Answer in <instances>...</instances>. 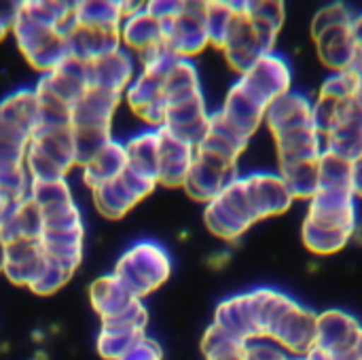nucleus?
I'll return each instance as SVG.
<instances>
[{
  "label": "nucleus",
  "instance_id": "1",
  "mask_svg": "<svg viewBox=\"0 0 362 360\" xmlns=\"http://www.w3.org/2000/svg\"><path fill=\"white\" fill-rule=\"evenodd\" d=\"M112 274L136 299H144L170 280L172 255L157 240H138L119 257Z\"/></svg>",
  "mask_w": 362,
  "mask_h": 360
},
{
  "label": "nucleus",
  "instance_id": "2",
  "mask_svg": "<svg viewBox=\"0 0 362 360\" xmlns=\"http://www.w3.org/2000/svg\"><path fill=\"white\" fill-rule=\"evenodd\" d=\"M278 34H280L278 30L250 19L244 13L242 2H238V17H235L233 25H231V30L227 34V40L221 47V51L225 53L227 64L242 76L263 55L276 51Z\"/></svg>",
  "mask_w": 362,
  "mask_h": 360
},
{
  "label": "nucleus",
  "instance_id": "3",
  "mask_svg": "<svg viewBox=\"0 0 362 360\" xmlns=\"http://www.w3.org/2000/svg\"><path fill=\"white\" fill-rule=\"evenodd\" d=\"M316 318L318 314L297 299L286 297L267 329V339L276 342L282 350L305 359L316 346Z\"/></svg>",
  "mask_w": 362,
  "mask_h": 360
},
{
  "label": "nucleus",
  "instance_id": "4",
  "mask_svg": "<svg viewBox=\"0 0 362 360\" xmlns=\"http://www.w3.org/2000/svg\"><path fill=\"white\" fill-rule=\"evenodd\" d=\"M161 30L163 45H168L178 57L193 59L210 45L206 32V2H185L180 15L161 21Z\"/></svg>",
  "mask_w": 362,
  "mask_h": 360
},
{
  "label": "nucleus",
  "instance_id": "5",
  "mask_svg": "<svg viewBox=\"0 0 362 360\" xmlns=\"http://www.w3.org/2000/svg\"><path fill=\"white\" fill-rule=\"evenodd\" d=\"M238 85L265 108L280 95L293 91V72L288 62L274 53L263 55L248 72L238 79Z\"/></svg>",
  "mask_w": 362,
  "mask_h": 360
},
{
  "label": "nucleus",
  "instance_id": "6",
  "mask_svg": "<svg viewBox=\"0 0 362 360\" xmlns=\"http://www.w3.org/2000/svg\"><path fill=\"white\" fill-rule=\"evenodd\" d=\"M240 176L235 161H227L208 153L195 151V161L189 170V176L182 185L189 197L195 202H212L223 193V189Z\"/></svg>",
  "mask_w": 362,
  "mask_h": 360
},
{
  "label": "nucleus",
  "instance_id": "7",
  "mask_svg": "<svg viewBox=\"0 0 362 360\" xmlns=\"http://www.w3.org/2000/svg\"><path fill=\"white\" fill-rule=\"evenodd\" d=\"M242 180L259 221L291 210L295 199L278 172H250L242 176Z\"/></svg>",
  "mask_w": 362,
  "mask_h": 360
},
{
  "label": "nucleus",
  "instance_id": "8",
  "mask_svg": "<svg viewBox=\"0 0 362 360\" xmlns=\"http://www.w3.org/2000/svg\"><path fill=\"white\" fill-rule=\"evenodd\" d=\"M138 57L121 47L95 62H89V87L123 95L138 76Z\"/></svg>",
  "mask_w": 362,
  "mask_h": 360
},
{
  "label": "nucleus",
  "instance_id": "9",
  "mask_svg": "<svg viewBox=\"0 0 362 360\" xmlns=\"http://www.w3.org/2000/svg\"><path fill=\"white\" fill-rule=\"evenodd\" d=\"M325 151H331L348 161L362 157V110L354 98L339 102L335 125L325 136Z\"/></svg>",
  "mask_w": 362,
  "mask_h": 360
},
{
  "label": "nucleus",
  "instance_id": "10",
  "mask_svg": "<svg viewBox=\"0 0 362 360\" xmlns=\"http://www.w3.org/2000/svg\"><path fill=\"white\" fill-rule=\"evenodd\" d=\"M312 106L314 100L305 93L299 91H288L280 98H276L267 110H265V125L272 132L274 140L303 129V127H314L312 123Z\"/></svg>",
  "mask_w": 362,
  "mask_h": 360
},
{
  "label": "nucleus",
  "instance_id": "11",
  "mask_svg": "<svg viewBox=\"0 0 362 360\" xmlns=\"http://www.w3.org/2000/svg\"><path fill=\"white\" fill-rule=\"evenodd\" d=\"M195 161V146L168 127H159V170L157 185L163 187H182L189 170Z\"/></svg>",
  "mask_w": 362,
  "mask_h": 360
},
{
  "label": "nucleus",
  "instance_id": "12",
  "mask_svg": "<svg viewBox=\"0 0 362 360\" xmlns=\"http://www.w3.org/2000/svg\"><path fill=\"white\" fill-rule=\"evenodd\" d=\"M123 95L102 89H87L70 108V127L112 129V117L121 106Z\"/></svg>",
  "mask_w": 362,
  "mask_h": 360
},
{
  "label": "nucleus",
  "instance_id": "13",
  "mask_svg": "<svg viewBox=\"0 0 362 360\" xmlns=\"http://www.w3.org/2000/svg\"><path fill=\"white\" fill-rule=\"evenodd\" d=\"M308 219L333 227L356 229V197L352 191L344 189H318V193L310 199Z\"/></svg>",
  "mask_w": 362,
  "mask_h": 360
},
{
  "label": "nucleus",
  "instance_id": "14",
  "mask_svg": "<svg viewBox=\"0 0 362 360\" xmlns=\"http://www.w3.org/2000/svg\"><path fill=\"white\" fill-rule=\"evenodd\" d=\"M352 23V21H350ZM316 53L320 62L331 68V72H346L354 70L361 64V55L356 49V42L352 38L350 25H337L331 28L314 38Z\"/></svg>",
  "mask_w": 362,
  "mask_h": 360
},
{
  "label": "nucleus",
  "instance_id": "15",
  "mask_svg": "<svg viewBox=\"0 0 362 360\" xmlns=\"http://www.w3.org/2000/svg\"><path fill=\"white\" fill-rule=\"evenodd\" d=\"M45 231L42 212L30 202L23 199L19 204H6L0 219V240L4 244L32 240L38 242Z\"/></svg>",
  "mask_w": 362,
  "mask_h": 360
},
{
  "label": "nucleus",
  "instance_id": "16",
  "mask_svg": "<svg viewBox=\"0 0 362 360\" xmlns=\"http://www.w3.org/2000/svg\"><path fill=\"white\" fill-rule=\"evenodd\" d=\"M6 246V257H4V272L2 276L15 284V286H30V282L36 278L45 263V252L38 242L32 240H21Z\"/></svg>",
  "mask_w": 362,
  "mask_h": 360
},
{
  "label": "nucleus",
  "instance_id": "17",
  "mask_svg": "<svg viewBox=\"0 0 362 360\" xmlns=\"http://www.w3.org/2000/svg\"><path fill=\"white\" fill-rule=\"evenodd\" d=\"M218 110L242 136L252 138V134L263 125L267 108L259 104L252 95H248L235 81L231 89L227 91V98Z\"/></svg>",
  "mask_w": 362,
  "mask_h": 360
},
{
  "label": "nucleus",
  "instance_id": "18",
  "mask_svg": "<svg viewBox=\"0 0 362 360\" xmlns=\"http://www.w3.org/2000/svg\"><path fill=\"white\" fill-rule=\"evenodd\" d=\"M30 149H34L36 153L53 161L64 174H70V170L76 168L70 125L68 127H36L30 140Z\"/></svg>",
  "mask_w": 362,
  "mask_h": 360
},
{
  "label": "nucleus",
  "instance_id": "19",
  "mask_svg": "<svg viewBox=\"0 0 362 360\" xmlns=\"http://www.w3.org/2000/svg\"><path fill=\"white\" fill-rule=\"evenodd\" d=\"M127 168V155H125V144L123 140L110 138L81 170H83V180L89 189H95L104 182H110L119 178Z\"/></svg>",
  "mask_w": 362,
  "mask_h": 360
},
{
  "label": "nucleus",
  "instance_id": "20",
  "mask_svg": "<svg viewBox=\"0 0 362 360\" xmlns=\"http://www.w3.org/2000/svg\"><path fill=\"white\" fill-rule=\"evenodd\" d=\"M119 34H121V47L127 49L129 53H134L136 57L163 42L161 21H157L146 11V6L134 15L123 17Z\"/></svg>",
  "mask_w": 362,
  "mask_h": 360
},
{
  "label": "nucleus",
  "instance_id": "21",
  "mask_svg": "<svg viewBox=\"0 0 362 360\" xmlns=\"http://www.w3.org/2000/svg\"><path fill=\"white\" fill-rule=\"evenodd\" d=\"M89 301H91L93 312L102 318V323H106V320L115 318L117 314H121L132 301H136V297L110 272L106 276L95 278L89 284Z\"/></svg>",
  "mask_w": 362,
  "mask_h": 360
},
{
  "label": "nucleus",
  "instance_id": "22",
  "mask_svg": "<svg viewBox=\"0 0 362 360\" xmlns=\"http://www.w3.org/2000/svg\"><path fill=\"white\" fill-rule=\"evenodd\" d=\"M66 40H68L70 57H76L87 64L121 49L119 30H93V28L76 25V30Z\"/></svg>",
  "mask_w": 362,
  "mask_h": 360
},
{
  "label": "nucleus",
  "instance_id": "23",
  "mask_svg": "<svg viewBox=\"0 0 362 360\" xmlns=\"http://www.w3.org/2000/svg\"><path fill=\"white\" fill-rule=\"evenodd\" d=\"M38 123V95L34 87H21L0 100V125L34 134Z\"/></svg>",
  "mask_w": 362,
  "mask_h": 360
},
{
  "label": "nucleus",
  "instance_id": "24",
  "mask_svg": "<svg viewBox=\"0 0 362 360\" xmlns=\"http://www.w3.org/2000/svg\"><path fill=\"white\" fill-rule=\"evenodd\" d=\"M276 146H278L280 166L318 161L325 151V138L316 132V127H303L278 138Z\"/></svg>",
  "mask_w": 362,
  "mask_h": 360
},
{
  "label": "nucleus",
  "instance_id": "25",
  "mask_svg": "<svg viewBox=\"0 0 362 360\" xmlns=\"http://www.w3.org/2000/svg\"><path fill=\"white\" fill-rule=\"evenodd\" d=\"M125 144V155H127V168L134 172H140L153 180H157V170H159V129L146 127L127 140Z\"/></svg>",
  "mask_w": 362,
  "mask_h": 360
},
{
  "label": "nucleus",
  "instance_id": "26",
  "mask_svg": "<svg viewBox=\"0 0 362 360\" xmlns=\"http://www.w3.org/2000/svg\"><path fill=\"white\" fill-rule=\"evenodd\" d=\"M354 233H356V229L325 225V223H318L308 216L301 227V240H303L305 248L320 257H329V255L344 250L350 244V240L354 238Z\"/></svg>",
  "mask_w": 362,
  "mask_h": 360
},
{
  "label": "nucleus",
  "instance_id": "27",
  "mask_svg": "<svg viewBox=\"0 0 362 360\" xmlns=\"http://www.w3.org/2000/svg\"><path fill=\"white\" fill-rule=\"evenodd\" d=\"M76 25L93 30H121L123 2L117 0H85L74 2Z\"/></svg>",
  "mask_w": 362,
  "mask_h": 360
},
{
  "label": "nucleus",
  "instance_id": "28",
  "mask_svg": "<svg viewBox=\"0 0 362 360\" xmlns=\"http://www.w3.org/2000/svg\"><path fill=\"white\" fill-rule=\"evenodd\" d=\"M204 223L208 231L225 242H235L240 240L252 225L244 221L240 214H235L221 197H214L212 202L206 204L204 210Z\"/></svg>",
  "mask_w": 362,
  "mask_h": 360
},
{
  "label": "nucleus",
  "instance_id": "29",
  "mask_svg": "<svg viewBox=\"0 0 362 360\" xmlns=\"http://www.w3.org/2000/svg\"><path fill=\"white\" fill-rule=\"evenodd\" d=\"M93 206L95 210L106 219H123L138 202L132 197V193L125 189L121 178H115L110 182H104L95 189H91Z\"/></svg>",
  "mask_w": 362,
  "mask_h": 360
},
{
  "label": "nucleus",
  "instance_id": "30",
  "mask_svg": "<svg viewBox=\"0 0 362 360\" xmlns=\"http://www.w3.org/2000/svg\"><path fill=\"white\" fill-rule=\"evenodd\" d=\"M202 93V81H199V70L193 59H182L174 66V70L165 76L163 81V95L165 104L176 102L189 95Z\"/></svg>",
  "mask_w": 362,
  "mask_h": 360
},
{
  "label": "nucleus",
  "instance_id": "31",
  "mask_svg": "<svg viewBox=\"0 0 362 360\" xmlns=\"http://www.w3.org/2000/svg\"><path fill=\"white\" fill-rule=\"evenodd\" d=\"M293 199H312L318 193V161L284 163L278 172Z\"/></svg>",
  "mask_w": 362,
  "mask_h": 360
},
{
  "label": "nucleus",
  "instance_id": "32",
  "mask_svg": "<svg viewBox=\"0 0 362 360\" xmlns=\"http://www.w3.org/2000/svg\"><path fill=\"white\" fill-rule=\"evenodd\" d=\"M123 98H125L127 106L140 117L142 112H146V110L153 108L155 104L165 102V95H163V81L138 72V76H136V79L132 81V85L125 89Z\"/></svg>",
  "mask_w": 362,
  "mask_h": 360
},
{
  "label": "nucleus",
  "instance_id": "33",
  "mask_svg": "<svg viewBox=\"0 0 362 360\" xmlns=\"http://www.w3.org/2000/svg\"><path fill=\"white\" fill-rule=\"evenodd\" d=\"M28 199L40 210H53L66 204H72V189L68 185V178H57V180H32L30 182V195Z\"/></svg>",
  "mask_w": 362,
  "mask_h": 360
},
{
  "label": "nucleus",
  "instance_id": "34",
  "mask_svg": "<svg viewBox=\"0 0 362 360\" xmlns=\"http://www.w3.org/2000/svg\"><path fill=\"white\" fill-rule=\"evenodd\" d=\"M238 17V2H206V32L210 38V45L223 47L227 40V34Z\"/></svg>",
  "mask_w": 362,
  "mask_h": 360
},
{
  "label": "nucleus",
  "instance_id": "35",
  "mask_svg": "<svg viewBox=\"0 0 362 360\" xmlns=\"http://www.w3.org/2000/svg\"><path fill=\"white\" fill-rule=\"evenodd\" d=\"M350 180H352V161H348L331 151H322V155L318 159V189L352 191Z\"/></svg>",
  "mask_w": 362,
  "mask_h": 360
},
{
  "label": "nucleus",
  "instance_id": "36",
  "mask_svg": "<svg viewBox=\"0 0 362 360\" xmlns=\"http://www.w3.org/2000/svg\"><path fill=\"white\" fill-rule=\"evenodd\" d=\"M178 62H180V57L163 42L138 55L140 72L146 76L159 79V81H165V76L174 70V66Z\"/></svg>",
  "mask_w": 362,
  "mask_h": 360
},
{
  "label": "nucleus",
  "instance_id": "37",
  "mask_svg": "<svg viewBox=\"0 0 362 360\" xmlns=\"http://www.w3.org/2000/svg\"><path fill=\"white\" fill-rule=\"evenodd\" d=\"M72 129V142H74V155L76 166H85L112 136V129H87V127H70Z\"/></svg>",
  "mask_w": 362,
  "mask_h": 360
},
{
  "label": "nucleus",
  "instance_id": "38",
  "mask_svg": "<svg viewBox=\"0 0 362 360\" xmlns=\"http://www.w3.org/2000/svg\"><path fill=\"white\" fill-rule=\"evenodd\" d=\"M144 333L134 331H121L112 327H102V333L98 337V352L106 360H119Z\"/></svg>",
  "mask_w": 362,
  "mask_h": 360
},
{
  "label": "nucleus",
  "instance_id": "39",
  "mask_svg": "<svg viewBox=\"0 0 362 360\" xmlns=\"http://www.w3.org/2000/svg\"><path fill=\"white\" fill-rule=\"evenodd\" d=\"M70 278H72V274H70L68 269H64L62 265H57V263H53V261H49V259L45 257V263H42L40 272L36 274V278L30 282L28 289H30L34 295H38V297H51V295H55Z\"/></svg>",
  "mask_w": 362,
  "mask_h": 360
},
{
  "label": "nucleus",
  "instance_id": "40",
  "mask_svg": "<svg viewBox=\"0 0 362 360\" xmlns=\"http://www.w3.org/2000/svg\"><path fill=\"white\" fill-rule=\"evenodd\" d=\"M30 176L25 166L0 170V202L4 204H19L30 195Z\"/></svg>",
  "mask_w": 362,
  "mask_h": 360
},
{
  "label": "nucleus",
  "instance_id": "41",
  "mask_svg": "<svg viewBox=\"0 0 362 360\" xmlns=\"http://www.w3.org/2000/svg\"><path fill=\"white\" fill-rule=\"evenodd\" d=\"M356 85H358V72L354 70H346V72H331L318 91V98H327L333 102H346L352 100L356 93Z\"/></svg>",
  "mask_w": 362,
  "mask_h": 360
},
{
  "label": "nucleus",
  "instance_id": "42",
  "mask_svg": "<svg viewBox=\"0 0 362 360\" xmlns=\"http://www.w3.org/2000/svg\"><path fill=\"white\" fill-rule=\"evenodd\" d=\"M352 17H354V13L344 2L327 4V6L318 8L312 19V36L316 38L318 34H322L331 28H337V25H350Z\"/></svg>",
  "mask_w": 362,
  "mask_h": 360
},
{
  "label": "nucleus",
  "instance_id": "43",
  "mask_svg": "<svg viewBox=\"0 0 362 360\" xmlns=\"http://www.w3.org/2000/svg\"><path fill=\"white\" fill-rule=\"evenodd\" d=\"M242 8L244 13L259 21V23H265L274 30H282L284 25V19H286V11H284V2H276V0H265V2H242Z\"/></svg>",
  "mask_w": 362,
  "mask_h": 360
},
{
  "label": "nucleus",
  "instance_id": "44",
  "mask_svg": "<svg viewBox=\"0 0 362 360\" xmlns=\"http://www.w3.org/2000/svg\"><path fill=\"white\" fill-rule=\"evenodd\" d=\"M244 360H286V354L276 342L257 337L244 344Z\"/></svg>",
  "mask_w": 362,
  "mask_h": 360
},
{
  "label": "nucleus",
  "instance_id": "45",
  "mask_svg": "<svg viewBox=\"0 0 362 360\" xmlns=\"http://www.w3.org/2000/svg\"><path fill=\"white\" fill-rule=\"evenodd\" d=\"M28 146L25 144H19V142H13V140H6V138L0 136V170H8V168L23 166Z\"/></svg>",
  "mask_w": 362,
  "mask_h": 360
},
{
  "label": "nucleus",
  "instance_id": "46",
  "mask_svg": "<svg viewBox=\"0 0 362 360\" xmlns=\"http://www.w3.org/2000/svg\"><path fill=\"white\" fill-rule=\"evenodd\" d=\"M163 354H161V348L157 342H153L151 337L142 335L123 356L119 360H161Z\"/></svg>",
  "mask_w": 362,
  "mask_h": 360
},
{
  "label": "nucleus",
  "instance_id": "47",
  "mask_svg": "<svg viewBox=\"0 0 362 360\" xmlns=\"http://www.w3.org/2000/svg\"><path fill=\"white\" fill-rule=\"evenodd\" d=\"M185 2H168V0H155V2H146V11L157 19V21H168L174 19L176 15H180Z\"/></svg>",
  "mask_w": 362,
  "mask_h": 360
},
{
  "label": "nucleus",
  "instance_id": "48",
  "mask_svg": "<svg viewBox=\"0 0 362 360\" xmlns=\"http://www.w3.org/2000/svg\"><path fill=\"white\" fill-rule=\"evenodd\" d=\"M350 189L354 197L362 199V157L352 161V180H350Z\"/></svg>",
  "mask_w": 362,
  "mask_h": 360
},
{
  "label": "nucleus",
  "instance_id": "49",
  "mask_svg": "<svg viewBox=\"0 0 362 360\" xmlns=\"http://www.w3.org/2000/svg\"><path fill=\"white\" fill-rule=\"evenodd\" d=\"M350 32H352V38H354V42H356V49H358V55H361L362 62V13L352 17Z\"/></svg>",
  "mask_w": 362,
  "mask_h": 360
},
{
  "label": "nucleus",
  "instance_id": "50",
  "mask_svg": "<svg viewBox=\"0 0 362 360\" xmlns=\"http://www.w3.org/2000/svg\"><path fill=\"white\" fill-rule=\"evenodd\" d=\"M356 72H358V85H356L354 100H356V104L361 106V110H362V68H356Z\"/></svg>",
  "mask_w": 362,
  "mask_h": 360
},
{
  "label": "nucleus",
  "instance_id": "51",
  "mask_svg": "<svg viewBox=\"0 0 362 360\" xmlns=\"http://www.w3.org/2000/svg\"><path fill=\"white\" fill-rule=\"evenodd\" d=\"M4 257H6V246H4V242L0 240V274L4 272Z\"/></svg>",
  "mask_w": 362,
  "mask_h": 360
},
{
  "label": "nucleus",
  "instance_id": "52",
  "mask_svg": "<svg viewBox=\"0 0 362 360\" xmlns=\"http://www.w3.org/2000/svg\"><path fill=\"white\" fill-rule=\"evenodd\" d=\"M8 32H11V28H6V25H4V23L0 21V40H4Z\"/></svg>",
  "mask_w": 362,
  "mask_h": 360
},
{
  "label": "nucleus",
  "instance_id": "53",
  "mask_svg": "<svg viewBox=\"0 0 362 360\" xmlns=\"http://www.w3.org/2000/svg\"><path fill=\"white\" fill-rule=\"evenodd\" d=\"M4 208H6V204H4V202H0V219H2V212H4Z\"/></svg>",
  "mask_w": 362,
  "mask_h": 360
}]
</instances>
